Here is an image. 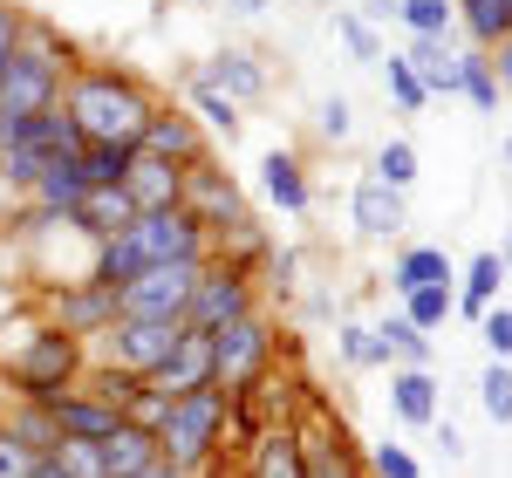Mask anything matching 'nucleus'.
<instances>
[{
    "mask_svg": "<svg viewBox=\"0 0 512 478\" xmlns=\"http://www.w3.org/2000/svg\"><path fill=\"white\" fill-rule=\"evenodd\" d=\"M151 110H158V89L137 69H123V62H82L76 76L62 82V117L76 123L82 144H123V151H137Z\"/></svg>",
    "mask_w": 512,
    "mask_h": 478,
    "instance_id": "1",
    "label": "nucleus"
},
{
    "mask_svg": "<svg viewBox=\"0 0 512 478\" xmlns=\"http://www.w3.org/2000/svg\"><path fill=\"white\" fill-rule=\"evenodd\" d=\"M82 69V48L48 14H28L21 21V48L0 76V123H28V117H48L62 110V82Z\"/></svg>",
    "mask_w": 512,
    "mask_h": 478,
    "instance_id": "2",
    "label": "nucleus"
},
{
    "mask_svg": "<svg viewBox=\"0 0 512 478\" xmlns=\"http://www.w3.org/2000/svg\"><path fill=\"white\" fill-rule=\"evenodd\" d=\"M21 342L0 349V383L7 397H28V403H55L62 390H76L82 369H89V342L62 335L55 321L28 315V328H14Z\"/></svg>",
    "mask_w": 512,
    "mask_h": 478,
    "instance_id": "3",
    "label": "nucleus"
},
{
    "mask_svg": "<svg viewBox=\"0 0 512 478\" xmlns=\"http://www.w3.org/2000/svg\"><path fill=\"white\" fill-rule=\"evenodd\" d=\"M274 369H280L274 308H253V315L226 321V328L212 335V390H219V397H253Z\"/></svg>",
    "mask_w": 512,
    "mask_h": 478,
    "instance_id": "4",
    "label": "nucleus"
},
{
    "mask_svg": "<svg viewBox=\"0 0 512 478\" xmlns=\"http://www.w3.org/2000/svg\"><path fill=\"white\" fill-rule=\"evenodd\" d=\"M226 410H233V397H219V390L178 397L171 417H164V431H158V451L178 465V472L198 478L212 458H226Z\"/></svg>",
    "mask_w": 512,
    "mask_h": 478,
    "instance_id": "5",
    "label": "nucleus"
},
{
    "mask_svg": "<svg viewBox=\"0 0 512 478\" xmlns=\"http://www.w3.org/2000/svg\"><path fill=\"white\" fill-rule=\"evenodd\" d=\"M253 308H267V301H260V280L226 267V260H205V267H198V287H192V308H185V328L219 335L226 321L253 315Z\"/></svg>",
    "mask_w": 512,
    "mask_h": 478,
    "instance_id": "6",
    "label": "nucleus"
},
{
    "mask_svg": "<svg viewBox=\"0 0 512 478\" xmlns=\"http://www.w3.org/2000/svg\"><path fill=\"white\" fill-rule=\"evenodd\" d=\"M41 321H55L62 335H76V342H96V335H110L117 328V294L110 287H96L89 274L76 280H55L48 294H41Z\"/></svg>",
    "mask_w": 512,
    "mask_h": 478,
    "instance_id": "7",
    "label": "nucleus"
},
{
    "mask_svg": "<svg viewBox=\"0 0 512 478\" xmlns=\"http://www.w3.org/2000/svg\"><path fill=\"white\" fill-rule=\"evenodd\" d=\"M192 287H198V267H151L117 294V321H178L185 328Z\"/></svg>",
    "mask_w": 512,
    "mask_h": 478,
    "instance_id": "8",
    "label": "nucleus"
},
{
    "mask_svg": "<svg viewBox=\"0 0 512 478\" xmlns=\"http://www.w3.org/2000/svg\"><path fill=\"white\" fill-rule=\"evenodd\" d=\"M178 342V321H117L110 335L89 342V362H110V369H130V376H151Z\"/></svg>",
    "mask_w": 512,
    "mask_h": 478,
    "instance_id": "9",
    "label": "nucleus"
},
{
    "mask_svg": "<svg viewBox=\"0 0 512 478\" xmlns=\"http://www.w3.org/2000/svg\"><path fill=\"white\" fill-rule=\"evenodd\" d=\"M185 212H192L205 233H226V226H239L253 205H246V192H239V178L226 171L219 158H205L185 171Z\"/></svg>",
    "mask_w": 512,
    "mask_h": 478,
    "instance_id": "10",
    "label": "nucleus"
},
{
    "mask_svg": "<svg viewBox=\"0 0 512 478\" xmlns=\"http://www.w3.org/2000/svg\"><path fill=\"white\" fill-rule=\"evenodd\" d=\"M137 158H158V164H178V171H192V164L212 158V137L192 123V110H178V103H158L151 123H144V137H137Z\"/></svg>",
    "mask_w": 512,
    "mask_h": 478,
    "instance_id": "11",
    "label": "nucleus"
},
{
    "mask_svg": "<svg viewBox=\"0 0 512 478\" xmlns=\"http://www.w3.org/2000/svg\"><path fill=\"white\" fill-rule=\"evenodd\" d=\"M198 82L205 89H219L226 103H267L274 96V76H267V62L253 55V48H239V41H226V48H212L205 62H198Z\"/></svg>",
    "mask_w": 512,
    "mask_h": 478,
    "instance_id": "12",
    "label": "nucleus"
},
{
    "mask_svg": "<svg viewBox=\"0 0 512 478\" xmlns=\"http://www.w3.org/2000/svg\"><path fill=\"white\" fill-rule=\"evenodd\" d=\"M349 226H355V239H369V246H390V239H403V226H410V199L390 192V185H376V178H355Z\"/></svg>",
    "mask_w": 512,
    "mask_h": 478,
    "instance_id": "13",
    "label": "nucleus"
},
{
    "mask_svg": "<svg viewBox=\"0 0 512 478\" xmlns=\"http://www.w3.org/2000/svg\"><path fill=\"white\" fill-rule=\"evenodd\" d=\"M260 199L274 205V212H287V219H308V212H315V178H308L301 151L274 144V151L260 158Z\"/></svg>",
    "mask_w": 512,
    "mask_h": 478,
    "instance_id": "14",
    "label": "nucleus"
},
{
    "mask_svg": "<svg viewBox=\"0 0 512 478\" xmlns=\"http://www.w3.org/2000/svg\"><path fill=\"white\" fill-rule=\"evenodd\" d=\"M151 383H158L164 397H192V390H212V335H198V328H178V342H171V356L151 369Z\"/></svg>",
    "mask_w": 512,
    "mask_h": 478,
    "instance_id": "15",
    "label": "nucleus"
},
{
    "mask_svg": "<svg viewBox=\"0 0 512 478\" xmlns=\"http://www.w3.org/2000/svg\"><path fill=\"white\" fill-rule=\"evenodd\" d=\"M458 280V260L444 253V246H431V239H403L390 260V294L403 301V294H417V287H451Z\"/></svg>",
    "mask_w": 512,
    "mask_h": 478,
    "instance_id": "16",
    "label": "nucleus"
},
{
    "mask_svg": "<svg viewBox=\"0 0 512 478\" xmlns=\"http://www.w3.org/2000/svg\"><path fill=\"white\" fill-rule=\"evenodd\" d=\"M48 417H55L62 438H76V444H103V438H117V424H123V410L96 403L89 390H62V397L48 403Z\"/></svg>",
    "mask_w": 512,
    "mask_h": 478,
    "instance_id": "17",
    "label": "nucleus"
},
{
    "mask_svg": "<svg viewBox=\"0 0 512 478\" xmlns=\"http://www.w3.org/2000/svg\"><path fill=\"white\" fill-rule=\"evenodd\" d=\"M403 62L417 69V82H424V96H431V103H451V96H458V41L410 35V41H403Z\"/></svg>",
    "mask_w": 512,
    "mask_h": 478,
    "instance_id": "18",
    "label": "nucleus"
},
{
    "mask_svg": "<svg viewBox=\"0 0 512 478\" xmlns=\"http://www.w3.org/2000/svg\"><path fill=\"white\" fill-rule=\"evenodd\" d=\"M390 410L410 424V431H431L444 417V397H437V369H390Z\"/></svg>",
    "mask_w": 512,
    "mask_h": 478,
    "instance_id": "19",
    "label": "nucleus"
},
{
    "mask_svg": "<svg viewBox=\"0 0 512 478\" xmlns=\"http://www.w3.org/2000/svg\"><path fill=\"white\" fill-rule=\"evenodd\" d=\"M130 219H137V205L123 199V185H96V192H89V199H82L76 212H69V233L89 239V246H103V239L123 233Z\"/></svg>",
    "mask_w": 512,
    "mask_h": 478,
    "instance_id": "20",
    "label": "nucleus"
},
{
    "mask_svg": "<svg viewBox=\"0 0 512 478\" xmlns=\"http://www.w3.org/2000/svg\"><path fill=\"white\" fill-rule=\"evenodd\" d=\"M123 199L137 205V212H171V205H185V171L158 164V158H137L130 178H123Z\"/></svg>",
    "mask_w": 512,
    "mask_h": 478,
    "instance_id": "21",
    "label": "nucleus"
},
{
    "mask_svg": "<svg viewBox=\"0 0 512 478\" xmlns=\"http://www.w3.org/2000/svg\"><path fill=\"white\" fill-rule=\"evenodd\" d=\"M499 287H506V260H499L492 246L472 253V260L458 267V321H472V328H478L485 308H499Z\"/></svg>",
    "mask_w": 512,
    "mask_h": 478,
    "instance_id": "22",
    "label": "nucleus"
},
{
    "mask_svg": "<svg viewBox=\"0 0 512 478\" xmlns=\"http://www.w3.org/2000/svg\"><path fill=\"white\" fill-rule=\"evenodd\" d=\"M301 444H308V478H369L362 472V451H355L349 431H342V417L301 431Z\"/></svg>",
    "mask_w": 512,
    "mask_h": 478,
    "instance_id": "23",
    "label": "nucleus"
},
{
    "mask_svg": "<svg viewBox=\"0 0 512 478\" xmlns=\"http://www.w3.org/2000/svg\"><path fill=\"white\" fill-rule=\"evenodd\" d=\"M369 335H376V362H383V369H431V356H437V342L417 335L403 315L369 321Z\"/></svg>",
    "mask_w": 512,
    "mask_h": 478,
    "instance_id": "24",
    "label": "nucleus"
},
{
    "mask_svg": "<svg viewBox=\"0 0 512 478\" xmlns=\"http://www.w3.org/2000/svg\"><path fill=\"white\" fill-rule=\"evenodd\" d=\"M0 431L21 444V451H35V458H55V444H62L55 417H48V403H28V397H7V403H0Z\"/></svg>",
    "mask_w": 512,
    "mask_h": 478,
    "instance_id": "25",
    "label": "nucleus"
},
{
    "mask_svg": "<svg viewBox=\"0 0 512 478\" xmlns=\"http://www.w3.org/2000/svg\"><path fill=\"white\" fill-rule=\"evenodd\" d=\"M82 199H89V171H82V158L48 164V171L35 178V192H28V205H41L48 219H69Z\"/></svg>",
    "mask_w": 512,
    "mask_h": 478,
    "instance_id": "26",
    "label": "nucleus"
},
{
    "mask_svg": "<svg viewBox=\"0 0 512 478\" xmlns=\"http://www.w3.org/2000/svg\"><path fill=\"white\" fill-rule=\"evenodd\" d=\"M246 478H308V444L301 431H267L246 451Z\"/></svg>",
    "mask_w": 512,
    "mask_h": 478,
    "instance_id": "27",
    "label": "nucleus"
},
{
    "mask_svg": "<svg viewBox=\"0 0 512 478\" xmlns=\"http://www.w3.org/2000/svg\"><path fill=\"white\" fill-rule=\"evenodd\" d=\"M267 253H274V239H267V226L253 212L239 226H226V233H212V260H226V267H239V274H253V280L267 267Z\"/></svg>",
    "mask_w": 512,
    "mask_h": 478,
    "instance_id": "28",
    "label": "nucleus"
},
{
    "mask_svg": "<svg viewBox=\"0 0 512 478\" xmlns=\"http://www.w3.org/2000/svg\"><path fill=\"white\" fill-rule=\"evenodd\" d=\"M96 451H103V472H110V478H137V472H151V465L164 458L158 438H151V431H137L130 417L117 424V438H103Z\"/></svg>",
    "mask_w": 512,
    "mask_h": 478,
    "instance_id": "29",
    "label": "nucleus"
},
{
    "mask_svg": "<svg viewBox=\"0 0 512 478\" xmlns=\"http://www.w3.org/2000/svg\"><path fill=\"white\" fill-rule=\"evenodd\" d=\"M369 178L410 199V185L424 178V158H417V144H410V137H383V144H376V158H369Z\"/></svg>",
    "mask_w": 512,
    "mask_h": 478,
    "instance_id": "30",
    "label": "nucleus"
},
{
    "mask_svg": "<svg viewBox=\"0 0 512 478\" xmlns=\"http://www.w3.org/2000/svg\"><path fill=\"white\" fill-rule=\"evenodd\" d=\"M185 110H192V123L205 130V137H226V144L246 130L239 103H226V96H219V89H205V82H185Z\"/></svg>",
    "mask_w": 512,
    "mask_h": 478,
    "instance_id": "31",
    "label": "nucleus"
},
{
    "mask_svg": "<svg viewBox=\"0 0 512 478\" xmlns=\"http://www.w3.org/2000/svg\"><path fill=\"white\" fill-rule=\"evenodd\" d=\"M301 267H308V253H301V246H274V253H267V267H260V301L294 308V301H301Z\"/></svg>",
    "mask_w": 512,
    "mask_h": 478,
    "instance_id": "32",
    "label": "nucleus"
},
{
    "mask_svg": "<svg viewBox=\"0 0 512 478\" xmlns=\"http://www.w3.org/2000/svg\"><path fill=\"white\" fill-rule=\"evenodd\" d=\"M396 315L410 321L417 335H431V342H437V328H444V321H458V280H451V287H417V294H403V308H396Z\"/></svg>",
    "mask_w": 512,
    "mask_h": 478,
    "instance_id": "33",
    "label": "nucleus"
},
{
    "mask_svg": "<svg viewBox=\"0 0 512 478\" xmlns=\"http://www.w3.org/2000/svg\"><path fill=\"white\" fill-rule=\"evenodd\" d=\"M458 96L472 103V110H499V76H492V55L485 48H458Z\"/></svg>",
    "mask_w": 512,
    "mask_h": 478,
    "instance_id": "34",
    "label": "nucleus"
},
{
    "mask_svg": "<svg viewBox=\"0 0 512 478\" xmlns=\"http://www.w3.org/2000/svg\"><path fill=\"white\" fill-rule=\"evenodd\" d=\"M144 383H151V376H130V369H110V362H89L76 390H89V397H96V403H110V410H130Z\"/></svg>",
    "mask_w": 512,
    "mask_h": 478,
    "instance_id": "35",
    "label": "nucleus"
},
{
    "mask_svg": "<svg viewBox=\"0 0 512 478\" xmlns=\"http://www.w3.org/2000/svg\"><path fill=\"white\" fill-rule=\"evenodd\" d=\"M403 35H458V0H396Z\"/></svg>",
    "mask_w": 512,
    "mask_h": 478,
    "instance_id": "36",
    "label": "nucleus"
},
{
    "mask_svg": "<svg viewBox=\"0 0 512 478\" xmlns=\"http://www.w3.org/2000/svg\"><path fill=\"white\" fill-rule=\"evenodd\" d=\"M376 69H383V89H390V103L403 110V117H424V110H431V96H424V82H417V69H410L403 55H383Z\"/></svg>",
    "mask_w": 512,
    "mask_h": 478,
    "instance_id": "37",
    "label": "nucleus"
},
{
    "mask_svg": "<svg viewBox=\"0 0 512 478\" xmlns=\"http://www.w3.org/2000/svg\"><path fill=\"white\" fill-rule=\"evenodd\" d=\"M328 28H335V41L349 48L355 62H383V55H390V48H383V35H376L369 21H355V7H335V14H328Z\"/></svg>",
    "mask_w": 512,
    "mask_h": 478,
    "instance_id": "38",
    "label": "nucleus"
},
{
    "mask_svg": "<svg viewBox=\"0 0 512 478\" xmlns=\"http://www.w3.org/2000/svg\"><path fill=\"white\" fill-rule=\"evenodd\" d=\"M130 164H137V151H123V144H82L89 192H96V185H123V178H130Z\"/></svg>",
    "mask_w": 512,
    "mask_h": 478,
    "instance_id": "39",
    "label": "nucleus"
},
{
    "mask_svg": "<svg viewBox=\"0 0 512 478\" xmlns=\"http://www.w3.org/2000/svg\"><path fill=\"white\" fill-rule=\"evenodd\" d=\"M335 362H342V369H383V362H376V335H369V321H335Z\"/></svg>",
    "mask_w": 512,
    "mask_h": 478,
    "instance_id": "40",
    "label": "nucleus"
},
{
    "mask_svg": "<svg viewBox=\"0 0 512 478\" xmlns=\"http://www.w3.org/2000/svg\"><path fill=\"white\" fill-rule=\"evenodd\" d=\"M478 410L506 431L512 424V362H485V376H478Z\"/></svg>",
    "mask_w": 512,
    "mask_h": 478,
    "instance_id": "41",
    "label": "nucleus"
},
{
    "mask_svg": "<svg viewBox=\"0 0 512 478\" xmlns=\"http://www.w3.org/2000/svg\"><path fill=\"white\" fill-rule=\"evenodd\" d=\"M362 472L369 478H424V465H417V451H410V444H369V451H362Z\"/></svg>",
    "mask_w": 512,
    "mask_h": 478,
    "instance_id": "42",
    "label": "nucleus"
},
{
    "mask_svg": "<svg viewBox=\"0 0 512 478\" xmlns=\"http://www.w3.org/2000/svg\"><path fill=\"white\" fill-rule=\"evenodd\" d=\"M315 137L321 144H349L355 137V103L342 96V89H328V96L315 103Z\"/></svg>",
    "mask_w": 512,
    "mask_h": 478,
    "instance_id": "43",
    "label": "nucleus"
},
{
    "mask_svg": "<svg viewBox=\"0 0 512 478\" xmlns=\"http://www.w3.org/2000/svg\"><path fill=\"white\" fill-rule=\"evenodd\" d=\"M478 342H485L492 362H512V301H499V308L478 315Z\"/></svg>",
    "mask_w": 512,
    "mask_h": 478,
    "instance_id": "44",
    "label": "nucleus"
},
{
    "mask_svg": "<svg viewBox=\"0 0 512 478\" xmlns=\"http://www.w3.org/2000/svg\"><path fill=\"white\" fill-rule=\"evenodd\" d=\"M171 403H178V397H164L158 383H144V390H137V403H130L123 417H130L137 431H151V438H158V431H164V417H171Z\"/></svg>",
    "mask_w": 512,
    "mask_h": 478,
    "instance_id": "45",
    "label": "nucleus"
},
{
    "mask_svg": "<svg viewBox=\"0 0 512 478\" xmlns=\"http://www.w3.org/2000/svg\"><path fill=\"white\" fill-rule=\"evenodd\" d=\"M55 458H62V472H69V478H110V472H103V451H96V444L62 438V444H55Z\"/></svg>",
    "mask_w": 512,
    "mask_h": 478,
    "instance_id": "46",
    "label": "nucleus"
},
{
    "mask_svg": "<svg viewBox=\"0 0 512 478\" xmlns=\"http://www.w3.org/2000/svg\"><path fill=\"white\" fill-rule=\"evenodd\" d=\"M21 21H28V7L21 0H0V76H7V62L21 48Z\"/></svg>",
    "mask_w": 512,
    "mask_h": 478,
    "instance_id": "47",
    "label": "nucleus"
},
{
    "mask_svg": "<svg viewBox=\"0 0 512 478\" xmlns=\"http://www.w3.org/2000/svg\"><path fill=\"white\" fill-rule=\"evenodd\" d=\"M35 472V451H21V444L0 431V478H28Z\"/></svg>",
    "mask_w": 512,
    "mask_h": 478,
    "instance_id": "48",
    "label": "nucleus"
},
{
    "mask_svg": "<svg viewBox=\"0 0 512 478\" xmlns=\"http://www.w3.org/2000/svg\"><path fill=\"white\" fill-rule=\"evenodd\" d=\"M294 315H301V321H342V308H335V294H321V287H315V294L294 301Z\"/></svg>",
    "mask_w": 512,
    "mask_h": 478,
    "instance_id": "49",
    "label": "nucleus"
},
{
    "mask_svg": "<svg viewBox=\"0 0 512 478\" xmlns=\"http://www.w3.org/2000/svg\"><path fill=\"white\" fill-rule=\"evenodd\" d=\"M431 438H437V451H444V465H458V458H465V431H458L451 417H437V424H431Z\"/></svg>",
    "mask_w": 512,
    "mask_h": 478,
    "instance_id": "50",
    "label": "nucleus"
},
{
    "mask_svg": "<svg viewBox=\"0 0 512 478\" xmlns=\"http://www.w3.org/2000/svg\"><path fill=\"white\" fill-rule=\"evenodd\" d=\"M355 21H369V28H390V21H396V0H355Z\"/></svg>",
    "mask_w": 512,
    "mask_h": 478,
    "instance_id": "51",
    "label": "nucleus"
},
{
    "mask_svg": "<svg viewBox=\"0 0 512 478\" xmlns=\"http://www.w3.org/2000/svg\"><path fill=\"white\" fill-rule=\"evenodd\" d=\"M492 76H499V96H512V35L492 48Z\"/></svg>",
    "mask_w": 512,
    "mask_h": 478,
    "instance_id": "52",
    "label": "nucleus"
},
{
    "mask_svg": "<svg viewBox=\"0 0 512 478\" xmlns=\"http://www.w3.org/2000/svg\"><path fill=\"white\" fill-rule=\"evenodd\" d=\"M219 7H226V14H239V21H260L274 0H219Z\"/></svg>",
    "mask_w": 512,
    "mask_h": 478,
    "instance_id": "53",
    "label": "nucleus"
},
{
    "mask_svg": "<svg viewBox=\"0 0 512 478\" xmlns=\"http://www.w3.org/2000/svg\"><path fill=\"white\" fill-rule=\"evenodd\" d=\"M28 478H69V472H62V458H35V472H28Z\"/></svg>",
    "mask_w": 512,
    "mask_h": 478,
    "instance_id": "54",
    "label": "nucleus"
},
{
    "mask_svg": "<svg viewBox=\"0 0 512 478\" xmlns=\"http://www.w3.org/2000/svg\"><path fill=\"white\" fill-rule=\"evenodd\" d=\"M137 478H192V472H178V465H171V458H158V465H151V472H137Z\"/></svg>",
    "mask_w": 512,
    "mask_h": 478,
    "instance_id": "55",
    "label": "nucleus"
},
{
    "mask_svg": "<svg viewBox=\"0 0 512 478\" xmlns=\"http://www.w3.org/2000/svg\"><path fill=\"white\" fill-rule=\"evenodd\" d=\"M492 253H499V260H506V267H512V226H506V239H499V246H492Z\"/></svg>",
    "mask_w": 512,
    "mask_h": 478,
    "instance_id": "56",
    "label": "nucleus"
},
{
    "mask_svg": "<svg viewBox=\"0 0 512 478\" xmlns=\"http://www.w3.org/2000/svg\"><path fill=\"white\" fill-rule=\"evenodd\" d=\"M499 158H506V171H512V137H506V144H499Z\"/></svg>",
    "mask_w": 512,
    "mask_h": 478,
    "instance_id": "57",
    "label": "nucleus"
},
{
    "mask_svg": "<svg viewBox=\"0 0 512 478\" xmlns=\"http://www.w3.org/2000/svg\"><path fill=\"white\" fill-rule=\"evenodd\" d=\"M198 7H219V0H198Z\"/></svg>",
    "mask_w": 512,
    "mask_h": 478,
    "instance_id": "58",
    "label": "nucleus"
},
{
    "mask_svg": "<svg viewBox=\"0 0 512 478\" xmlns=\"http://www.w3.org/2000/svg\"><path fill=\"white\" fill-rule=\"evenodd\" d=\"M506 280H512V267H506Z\"/></svg>",
    "mask_w": 512,
    "mask_h": 478,
    "instance_id": "59",
    "label": "nucleus"
},
{
    "mask_svg": "<svg viewBox=\"0 0 512 478\" xmlns=\"http://www.w3.org/2000/svg\"><path fill=\"white\" fill-rule=\"evenodd\" d=\"M506 7H512V0H506Z\"/></svg>",
    "mask_w": 512,
    "mask_h": 478,
    "instance_id": "60",
    "label": "nucleus"
}]
</instances>
